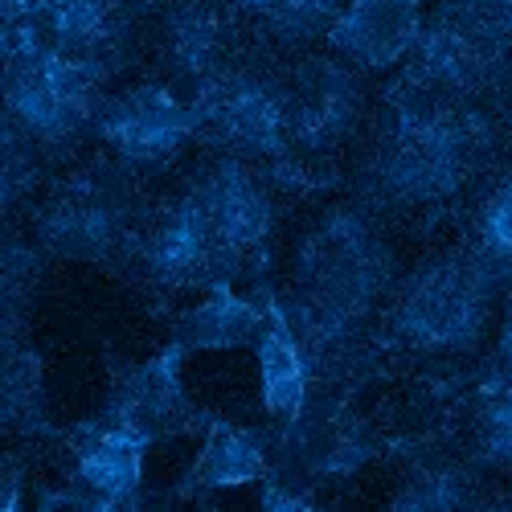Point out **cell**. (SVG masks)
<instances>
[{"label": "cell", "instance_id": "obj_1", "mask_svg": "<svg viewBox=\"0 0 512 512\" xmlns=\"http://www.w3.org/2000/svg\"><path fill=\"white\" fill-rule=\"evenodd\" d=\"M488 148L492 123L480 103L398 78L381 107L365 189L377 205L390 209L443 205L480 173Z\"/></svg>", "mask_w": 512, "mask_h": 512}, {"label": "cell", "instance_id": "obj_2", "mask_svg": "<svg viewBox=\"0 0 512 512\" xmlns=\"http://www.w3.org/2000/svg\"><path fill=\"white\" fill-rule=\"evenodd\" d=\"M394 287V250L361 205H336L295 250V295L283 300L291 328L316 365L340 357L365 316Z\"/></svg>", "mask_w": 512, "mask_h": 512}, {"label": "cell", "instance_id": "obj_3", "mask_svg": "<svg viewBox=\"0 0 512 512\" xmlns=\"http://www.w3.org/2000/svg\"><path fill=\"white\" fill-rule=\"evenodd\" d=\"M5 50V123H13L41 156H62L95 132L107 74L41 46L29 21L0 33Z\"/></svg>", "mask_w": 512, "mask_h": 512}, {"label": "cell", "instance_id": "obj_4", "mask_svg": "<svg viewBox=\"0 0 512 512\" xmlns=\"http://www.w3.org/2000/svg\"><path fill=\"white\" fill-rule=\"evenodd\" d=\"M504 271L480 250H451L422 263L390 304V340L418 357L472 353L492 320Z\"/></svg>", "mask_w": 512, "mask_h": 512}, {"label": "cell", "instance_id": "obj_5", "mask_svg": "<svg viewBox=\"0 0 512 512\" xmlns=\"http://www.w3.org/2000/svg\"><path fill=\"white\" fill-rule=\"evenodd\" d=\"M37 250L50 259L119 267L136 254V201L127 177L111 164H91L54 185L37 213Z\"/></svg>", "mask_w": 512, "mask_h": 512}, {"label": "cell", "instance_id": "obj_6", "mask_svg": "<svg viewBox=\"0 0 512 512\" xmlns=\"http://www.w3.org/2000/svg\"><path fill=\"white\" fill-rule=\"evenodd\" d=\"M201 132L222 152H234L250 164H267L271 173H300V156L291 148L283 74L234 62L218 82L193 99Z\"/></svg>", "mask_w": 512, "mask_h": 512}, {"label": "cell", "instance_id": "obj_7", "mask_svg": "<svg viewBox=\"0 0 512 512\" xmlns=\"http://www.w3.org/2000/svg\"><path fill=\"white\" fill-rule=\"evenodd\" d=\"M508 41H500L463 0L447 5L422 25L418 46L406 58V82L439 91L467 103H488L508 91L512 58Z\"/></svg>", "mask_w": 512, "mask_h": 512}, {"label": "cell", "instance_id": "obj_8", "mask_svg": "<svg viewBox=\"0 0 512 512\" xmlns=\"http://www.w3.org/2000/svg\"><path fill=\"white\" fill-rule=\"evenodd\" d=\"M193 185L201 193L230 283L238 275H263L275 238V201L263 177L254 173V164L234 152H222Z\"/></svg>", "mask_w": 512, "mask_h": 512}, {"label": "cell", "instance_id": "obj_9", "mask_svg": "<svg viewBox=\"0 0 512 512\" xmlns=\"http://www.w3.org/2000/svg\"><path fill=\"white\" fill-rule=\"evenodd\" d=\"M283 99H287V127L291 148L300 160L332 156L345 148L365 111V87L361 70L345 58L328 54H304L283 70Z\"/></svg>", "mask_w": 512, "mask_h": 512}, {"label": "cell", "instance_id": "obj_10", "mask_svg": "<svg viewBox=\"0 0 512 512\" xmlns=\"http://www.w3.org/2000/svg\"><path fill=\"white\" fill-rule=\"evenodd\" d=\"M201 132L197 107L168 82H140L103 99L95 136L123 168H160Z\"/></svg>", "mask_w": 512, "mask_h": 512}, {"label": "cell", "instance_id": "obj_11", "mask_svg": "<svg viewBox=\"0 0 512 512\" xmlns=\"http://www.w3.org/2000/svg\"><path fill=\"white\" fill-rule=\"evenodd\" d=\"M271 472L291 480L295 488H316L328 480H345L373 455V439L365 422L340 402H312L300 418L271 435Z\"/></svg>", "mask_w": 512, "mask_h": 512}, {"label": "cell", "instance_id": "obj_12", "mask_svg": "<svg viewBox=\"0 0 512 512\" xmlns=\"http://www.w3.org/2000/svg\"><path fill=\"white\" fill-rule=\"evenodd\" d=\"M238 17L234 0H168L160 9V62L177 95L193 103L238 62Z\"/></svg>", "mask_w": 512, "mask_h": 512}, {"label": "cell", "instance_id": "obj_13", "mask_svg": "<svg viewBox=\"0 0 512 512\" xmlns=\"http://www.w3.org/2000/svg\"><path fill=\"white\" fill-rule=\"evenodd\" d=\"M148 439L111 422H82L70 435L74 480L41 496V508H132L144 488Z\"/></svg>", "mask_w": 512, "mask_h": 512}, {"label": "cell", "instance_id": "obj_14", "mask_svg": "<svg viewBox=\"0 0 512 512\" xmlns=\"http://www.w3.org/2000/svg\"><path fill=\"white\" fill-rule=\"evenodd\" d=\"M136 21V0H37L29 29L54 54L111 78L132 54Z\"/></svg>", "mask_w": 512, "mask_h": 512}, {"label": "cell", "instance_id": "obj_15", "mask_svg": "<svg viewBox=\"0 0 512 512\" xmlns=\"http://www.w3.org/2000/svg\"><path fill=\"white\" fill-rule=\"evenodd\" d=\"M136 259H140L144 275L164 291H185V287H205L209 291L213 283H230L197 185H189L140 234Z\"/></svg>", "mask_w": 512, "mask_h": 512}, {"label": "cell", "instance_id": "obj_16", "mask_svg": "<svg viewBox=\"0 0 512 512\" xmlns=\"http://www.w3.org/2000/svg\"><path fill=\"white\" fill-rule=\"evenodd\" d=\"M181 361H185V349L173 340L156 357L119 369L99 422L123 426V431H132L148 443L185 435L189 426H197V410L189 406L181 386Z\"/></svg>", "mask_w": 512, "mask_h": 512}, {"label": "cell", "instance_id": "obj_17", "mask_svg": "<svg viewBox=\"0 0 512 512\" xmlns=\"http://www.w3.org/2000/svg\"><path fill=\"white\" fill-rule=\"evenodd\" d=\"M422 0H349L328 29L324 46L349 66L390 70L410 58L422 37Z\"/></svg>", "mask_w": 512, "mask_h": 512}, {"label": "cell", "instance_id": "obj_18", "mask_svg": "<svg viewBox=\"0 0 512 512\" xmlns=\"http://www.w3.org/2000/svg\"><path fill=\"white\" fill-rule=\"evenodd\" d=\"M254 353H259L263 406L279 426H287L308 406L312 361H308L300 336H295V328H291V316H287L283 300L271 287H267V324H263V336L254 340Z\"/></svg>", "mask_w": 512, "mask_h": 512}, {"label": "cell", "instance_id": "obj_19", "mask_svg": "<svg viewBox=\"0 0 512 512\" xmlns=\"http://www.w3.org/2000/svg\"><path fill=\"white\" fill-rule=\"evenodd\" d=\"M267 324V283H259V295H238L230 283H213L209 295L189 308L173 340L185 353H230V349H250L263 336Z\"/></svg>", "mask_w": 512, "mask_h": 512}, {"label": "cell", "instance_id": "obj_20", "mask_svg": "<svg viewBox=\"0 0 512 512\" xmlns=\"http://www.w3.org/2000/svg\"><path fill=\"white\" fill-rule=\"evenodd\" d=\"M267 472H271L267 435L250 431V426H234L226 418H209L205 443L177 492L197 496V492H218V488H242V484H259Z\"/></svg>", "mask_w": 512, "mask_h": 512}, {"label": "cell", "instance_id": "obj_21", "mask_svg": "<svg viewBox=\"0 0 512 512\" xmlns=\"http://www.w3.org/2000/svg\"><path fill=\"white\" fill-rule=\"evenodd\" d=\"M480 500L484 496H480V480L472 472V463L451 459V455H426L406 472V480L394 496V508L439 512V508H467Z\"/></svg>", "mask_w": 512, "mask_h": 512}, {"label": "cell", "instance_id": "obj_22", "mask_svg": "<svg viewBox=\"0 0 512 512\" xmlns=\"http://www.w3.org/2000/svg\"><path fill=\"white\" fill-rule=\"evenodd\" d=\"M349 0H234V9L254 21L279 46H312L324 41Z\"/></svg>", "mask_w": 512, "mask_h": 512}, {"label": "cell", "instance_id": "obj_23", "mask_svg": "<svg viewBox=\"0 0 512 512\" xmlns=\"http://www.w3.org/2000/svg\"><path fill=\"white\" fill-rule=\"evenodd\" d=\"M5 426L21 435H46V381H41V357L21 349L17 336H9L5 353Z\"/></svg>", "mask_w": 512, "mask_h": 512}, {"label": "cell", "instance_id": "obj_24", "mask_svg": "<svg viewBox=\"0 0 512 512\" xmlns=\"http://www.w3.org/2000/svg\"><path fill=\"white\" fill-rule=\"evenodd\" d=\"M472 463H480V467H512V381L508 377H500L496 386H488L484 402L476 406Z\"/></svg>", "mask_w": 512, "mask_h": 512}, {"label": "cell", "instance_id": "obj_25", "mask_svg": "<svg viewBox=\"0 0 512 512\" xmlns=\"http://www.w3.org/2000/svg\"><path fill=\"white\" fill-rule=\"evenodd\" d=\"M476 250L504 275L512 271V173L500 177L476 213Z\"/></svg>", "mask_w": 512, "mask_h": 512}, {"label": "cell", "instance_id": "obj_26", "mask_svg": "<svg viewBox=\"0 0 512 512\" xmlns=\"http://www.w3.org/2000/svg\"><path fill=\"white\" fill-rule=\"evenodd\" d=\"M467 9H472L500 41H508L512 46V0H463Z\"/></svg>", "mask_w": 512, "mask_h": 512}, {"label": "cell", "instance_id": "obj_27", "mask_svg": "<svg viewBox=\"0 0 512 512\" xmlns=\"http://www.w3.org/2000/svg\"><path fill=\"white\" fill-rule=\"evenodd\" d=\"M496 365H500V377H508V381H512V308H508V316H504V328H500Z\"/></svg>", "mask_w": 512, "mask_h": 512}, {"label": "cell", "instance_id": "obj_28", "mask_svg": "<svg viewBox=\"0 0 512 512\" xmlns=\"http://www.w3.org/2000/svg\"><path fill=\"white\" fill-rule=\"evenodd\" d=\"M33 9H37V0H0V17H5V29L29 21Z\"/></svg>", "mask_w": 512, "mask_h": 512}]
</instances>
